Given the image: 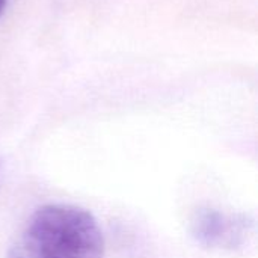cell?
<instances>
[{
	"mask_svg": "<svg viewBox=\"0 0 258 258\" xmlns=\"http://www.w3.org/2000/svg\"><path fill=\"white\" fill-rule=\"evenodd\" d=\"M104 239L97 219L77 206L38 209L14 242L9 258H103Z\"/></svg>",
	"mask_w": 258,
	"mask_h": 258,
	"instance_id": "6da1fadb",
	"label": "cell"
},
{
	"mask_svg": "<svg viewBox=\"0 0 258 258\" xmlns=\"http://www.w3.org/2000/svg\"><path fill=\"white\" fill-rule=\"evenodd\" d=\"M198 234L207 243L227 245L234 242L236 237V222L231 218H225L221 213H207L200 219Z\"/></svg>",
	"mask_w": 258,
	"mask_h": 258,
	"instance_id": "7a4b0ae2",
	"label": "cell"
},
{
	"mask_svg": "<svg viewBox=\"0 0 258 258\" xmlns=\"http://www.w3.org/2000/svg\"><path fill=\"white\" fill-rule=\"evenodd\" d=\"M6 3H8V0H0V15L3 14V11L6 8Z\"/></svg>",
	"mask_w": 258,
	"mask_h": 258,
	"instance_id": "3957f363",
	"label": "cell"
}]
</instances>
